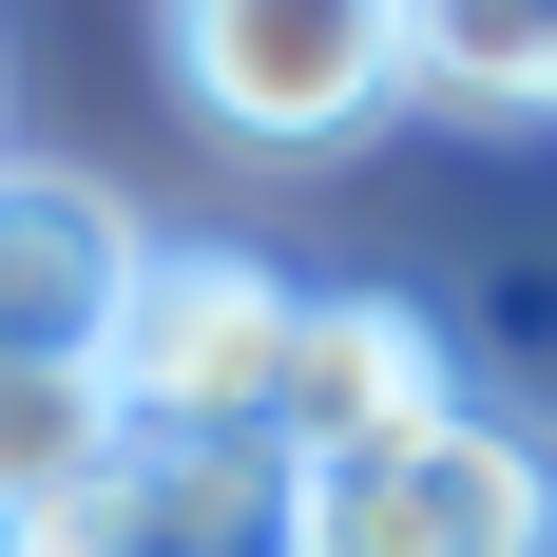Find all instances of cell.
I'll list each match as a JSON object with an SVG mask.
<instances>
[{
  "label": "cell",
  "instance_id": "1",
  "mask_svg": "<svg viewBox=\"0 0 557 557\" xmlns=\"http://www.w3.org/2000/svg\"><path fill=\"white\" fill-rule=\"evenodd\" d=\"M270 346H288V270L231 231H154V270L115 308L97 385L135 443H270Z\"/></svg>",
  "mask_w": 557,
  "mask_h": 557
},
{
  "label": "cell",
  "instance_id": "2",
  "mask_svg": "<svg viewBox=\"0 0 557 557\" xmlns=\"http://www.w3.org/2000/svg\"><path fill=\"white\" fill-rule=\"evenodd\" d=\"M173 77L231 154H346L404 97V0H173Z\"/></svg>",
  "mask_w": 557,
  "mask_h": 557
},
{
  "label": "cell",
  "instance_id": "3",
  "mask_svg": "<svg viewBox=\"0 0 557 557\" xmlns=\"http://www.w3.org/2000/svg\"><path fill=\"white\" fill-rule=\"evenodd\" d=\"M288 557H557V461L519 443L500 404H443L385 461H327Z\"/></svg>",
  "mask_w": 557,
  "mask_h": 557
},
{
  "label": "cell",
  "instance_id": "4",
  "mask_svg": "<svg viewBox=\"0 0 557 557\" xmlns=\"http://www.w3.org/2000/svg\"><path fill=\"white\" fill-rule=\"evenodd\" d=\"M461 404V346L404 308V288H288V346H270V461L327 481V461H385L404 423Z\"/></svg>",
  "mask_w": 557,
  "mask_h": 557
},
{
  "label": "cell",
  "instance_id": "5",
  "mask_svg": "<svg viewBox=\"0 0 557 557\" xmlns=\"http://www.w3.org/2000/svg\"><path fill=\"white\" fill-rule=\"evenodd\" d=\"M58 557H288L308 539V481H288L270 443H115L97 500L39 519Z\"/></svg>",
  "mask_w": 557,
  "mask_h": 557
},
{
  "label": "cell",
  "instance_id": "6",
  "mask_svg": "<svg viewBox=\"0 0 557 557\" xmlns=\"http://www.w3.org/2000/svg\"><path fill=\"white\" fill-rule=\"evenodd\" d=\"M135 270H154V231L115 212L97 173L0 154V346H20V366H97L115 308H135Z\"/></svg>",
  "mask_w": 557,
  "mask_h": 557
},
{
  "label": "cell",
  "instance_id": "7",
  "mask_svg": "<svg viewBox=\"0 0 557 557\" xmlns=\"http://www.w3.org/2000/svg\"><path fill=\"white\" fill-rule=\"evenodd\" d=\"M115 443H135V423H115V385H97V366H20V346H0V539L77 519Z\"/></svg>",
  "mask_w": 557,
  "mask_h": 557
},
{
  "label": "cell",
  "instance_id": "8",
  "mask_svg": "<svg viewBox=\"0 0 557 557\" xmlns=\"http://www.w3.org/2000/svg\"><path fill=\"white\" fill-rule=\"evenodd\" d=\"M404 97H443V115H557V0H404Z\"/></svg>",
  "mask_w": 557,
  "mask_h": 557
},
{
  "label": "cell",
  "instance_id": "9",
  "mask_svg": "<svg viewBox=\"0 0 557 557\" xmlns=\"http://www.w3.org/2000/svg\"><path fill=\"white\" fill-rule=\"evenodd\" d=\"M0 557H58V539H0Z\"/></svg>",
  "mask_w": 557,
  "mask_h": 557
}]
</instances>
